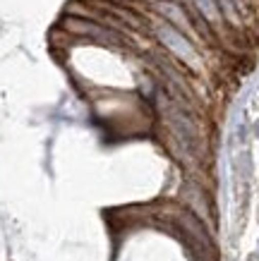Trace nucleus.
<instances>
[{"instance_id": "3", "label": "nucleus", "mask_w": 259, "mask_h": 261, "mask_svg": "<svg viewBox=\"0 0 259 261\" xmlns=\"http://www.w3.org/2000/svg\"><path fill=\"white\" fill-rule=\"evenodd\" d=\"M257 135H259V125H257Z\"/></svg>"}, {"instance_id": "2", "label": "nucleus", "mask_w": 259, "mask_h": 261, "mask_svg": "<svg viewBox=\"0 0 259 261\" xmlns=\"http://www.w3.org/2000/svg\"><path fill=\"white\" fill-rule=\"evenodd\" d=\"M195 3L209 19H216V15H219V12H216V0H195Z\"/></svg>"}, {"instance_id": "1", "label": "nucleus", "mask_w": 259, "mask_h": 261, "mask_svg": "<svg viewBox=\"0 0 259 261\" xmlns=\"http://www.w3.org/2000/svg\"><path fill=\"white\" fill-rule=\"evenodd\" d=\"M158 36H161V41H163V43L171 48V50H175L178 56L192 58V48H190V43L182 39V36L175 32L173 27H166V24H161V27H158Z\"/></svg>"}]
</instances>
